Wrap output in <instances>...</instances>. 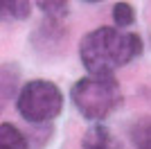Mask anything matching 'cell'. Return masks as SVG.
<instances>
[{"mask_svg": "<svg viewBox=\"0 0 151 149\" xmlns=\"http://www.w3.org/2000/svg\"><path fill=\"white\" fill-rule=\"evenodd\" d=\"M65 41V25L61 20L45 18L32 34V45L34 50H43L45 54H50L52 50H59V45Z\"/></svg>", "mask_w": 151, "mask_h": 149, "instance_id": "277c9868", "label": "cell"}, {"mask_svg": "<svg viewBox=\"0 0 151 149\" xmlns=\"http://www.w3.org/2000/svg\"><path fill=\"white\" fill-rule=\"evenodd\" d=\"M111 16H113V23H115L117 30H129L135 23V9L129 2H115Z\"/></svg>", "mask_w": 151, "mask_h": 149, "instance_id": "9c48e42d", "label": "cell"}, {"mask_svg": "<svg viewBox=\"0 0 151 149\" xmlns=\"http://www.w3.org/2000/svg\"><path fill=\"white\" fill-rule=\"evenodd\" d=\"M129 136L135 149H151V118H138L129 127Z\"/></svg>", "mask_w": 151, "mask_h": 149, "instance_id": "52a82bcc", "label": "cell"}, {"mask_svg": "<svg viewBox=\"0 0 151 149\" xmlns=\"http://www.w3.org/2000/svg\"><path fill=\"white\" fill-rule=\"evenodd\" d=\"M142 38L138 32L117 27H97L79 41V61L88 74H113L142 54Z\"/></svg>", "mask_w": 151, "mask_h": 149, "instance_id": "6da1fadb", "label": "cell"}, {"mask_svg": "<svg viewBox=\"0 0 151 149\" xmlns=\"http://www.w3.org/2000/svg\"><path fill=\"white\" fill-rule=\"evenodd\" d=\"M0 149H29V140L18 127L2 122L0 124Z\"/></svg>", "mask_w": 151, "mask_h": 149, "instance_id": "8992f818", "label": "cell"}, {"mask_svg": "<svg viewBox=\"0 0 151 149\" xmlns=\"http://www.w3.org/2000/svg\"><path fill=\"white\" fill-rule=\"evenodd\" d=\"M70 99L83 120L101 124L122 104V88L113 74H86L70 88Z\"/></svg>", "mask_w": 151, "mask_h": 149, "instance_id": "7a4b0ae2", "label": "cell"}, {"mask_svg": "<svg viewBox=\"0 0 151 149\" xmlns=\"http://www.w3.org/2000/svg\"><path fill=\"white\" fill-rule=\"evenodd\" d=\"M83 149H122L120 140L106 124H93L81 140Z\"/></svg>", "mask_w": 151, "mask_h": 149, "instance_id": "5b68a950", "label": "cell"}, {"mask_svg": "<svg viewBox=\"0 0 151 149\" xmlns=\"http://www.w3.org/2000/svg\"><path fill=\"white\" fill-rule=\"evenodd\" d=\"M0 14L2 20H25L32 14V2L27 0H2L0 2Z\"/></svg>", "mask_w": 151, "mask_h": 149, "instance_id": "ba28073f", "label": "cell"}, {"mask_svg": "<svg viewBox=\"0 0 151 149\" xmlns=\"http://www.w3.org/2000/svg\"><path fill=\"white\" fill-rule=\"evenodd\" d=\"M36 7L43 12L45 18H52V20H61L70 14V5L68 2H61V0H38Z\"/></svg>", "mask_w": 151, "mask_h": 149, "instance_id": "30bf717a", "label": "cell"}, {"mask_svg": "<svg viewBox=\"0 0 151 149\" xmlns=\"http://www.w3.org/2000/svg\"><path fill=\"white\" fill-rule=\"evenodd\" d=\"M16 111L32 127L52 124L63 111V93L50 79H29L25 81L16 97Z\"/></svg>", "mask_w": 151, "mask_h": 149, "instance_id": "3957f363", "label": "cell"}, {"mask_svg": "<svg viewBox=\"0 0 151 149\" xmlns=\"http://www.w3.org/2000/svg\"><path fill=\"white\" fill-rule=\"evenodd\" d=\"M16 79H18V68L14 61H7L2 66V104H5L9 97H18L16 93Z\"/></svg>", "mask_w": 151, "mask_h": 149, "instance_id": "8fae6325", "label": "cell"}]
</instances>
